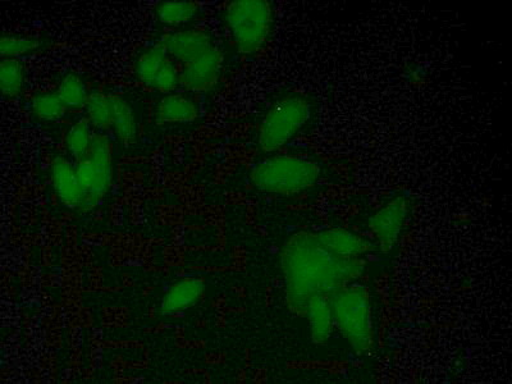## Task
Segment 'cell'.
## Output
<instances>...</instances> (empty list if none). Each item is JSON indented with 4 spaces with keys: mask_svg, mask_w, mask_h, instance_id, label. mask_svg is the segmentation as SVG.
<instances>
[{
    "mask_svg": "<svg viewBox=\"0 0 512 384\" xmlns=\"http://www.w3.org/2000/svg\"><path fill=\"white\" fill-rule=\"evenodd\" d=\"M280 271L288 309L303 318L313 297L331 295L338 288L361 281L369 260L340 258L319 239L317 231L292 233L280 249Z\"/></svg>",
    "mask_w": 512,
    "mask_h": 384,
    "instance_id": "obj_1",
    "label": "cell"
},
{
    "mask_svg": "<svg viewBox=\"0 0 512 384\" xmlns=\"http://www.w3.org/2000/svg\"><path fill=\"white\" fill-rule=\"evenodd\" d=\"M326 167L318 159L301 154H267L251 164L249 184L259 194L273 198H299L326 181Z\"/></svg>",
    "mask_w": 512,
    "mask_h": 384,
    "instance_id": "obj_2",
    "label": "cell"
},
{
    "mask_svg": "<svg viewBox=\"0 0 512 384\" xmlns=\"http://www.w3.org/2000/svg\"><path fill=\"white\" fill-rule=\"evenodd\" d=\"M331 299L336 333L358 356H369L378 346L376 310L369 287L361 281L338 288Z\"/></svg>",
    "mask_w": 512,
    "mask_h": 384,
    "instance_id": "obj_3",
    "label": "cell"
},
{
    "mask_svg": "<svg viewBox=\"0 0 512 384\" xmlns=\"http://www.w3.org/2000/svg\"><path fill=\"white\" fill-rule=\"evenodd\" d=\"M315 118V104L308 95L292 91L278 98L256 127V148L264 154L280 153L303 135Z\"/></svg>",
    "mask_w": 512,
    "mask_h": 384,
    "instance_id": "obj_4",
    "label": "cell"
},
{
    "mask_svg": "<svg viewBox=\"0 0 512 384\" xmlns=\"http://www.w3.org/2000/svg\"><path fill=\"white\" fill-rule=\"evenodd\" d=\"M226 27L236 52L242 57L258 56L276 29V7L269 0H235L223 9Z\"/></svg>",
    "mask_w": 512,
    "mask_h": 384,
    "instance_id": "obj_5",
    "label": "cell"
},
{
    "mask_svg": "<svg viewBox=\"0 0 512 384\" xmlns=\"http://www.w3.org/2000/svg\"><path fill=\"white\" fill-rule=\"evenodd\" d=\"M77 177L86 196V210L96 207L113 184V148L111 139L96 132L85 158L75 162Z\"/></svg>",
    "mask_w": 512,
    "mask_h": 384,
    "instance_id": "obj_6",
    "label": "cell"
},
{
    "mask_svg": "<svg viewBox=\"0 0 512 384\" xmlns=\"http://www.w3.org/2000/svg\"><path fill=\"white\" fill-rule=\"evenodd\" d=\"M411 204L408 196L395 195L384 201L368 218V232L378 253L388 255L400 245L408 226Z\"/></svg>",
    "mask_w": 512,
    "mask_h": 384,
    "instance_id": "obj_7",
    "label": "cell"
},
{
    "mask_svg": "<svg viewBox=\"0 0 512 384\" xmlns=\"http://www.w3.org/2000/svg\"><path fill=\"white\" fill-rule=\"evenodd\" d=\"M224 52L219 44L203 56L180 67L181 88L189 94H208L216 90L224 73Z\"/></svg>",
    "mask_w": 512,
    "mask_h": 384,
    "instance_id": "obj_8",
    "label": "cell"
},
{
    "mask_svg": "<svg viewBox=\"0 0 512 384\" xmlns=\"http://www.w3.org/2000/svg\"><path fill=\"white\" fill-rule=\"evenodd\" d=\"M159 41L167 50L168 56L180 67L218 45L212 32L198 27L168 32Z\"/></svg>",
    "mask_w": 512,
    "mask_h": 384,
    "instance_id": "obj_9",
    "label": "cell"
},
{
    "mask_svg": "<svg viewBox=\"0 0 512 384\" xmlns=\"http://www.w3.org/2000/svg\"><path fill=\"white\" fill-rule=\"evenodd\" d=\"M50 182L58 203L71 210H86V196L77 177L75 162L64 155L52 160L49 167Z\"/></svg>",
    "mask_w": 512,
    "mask_h": 384,
    "instance_id": "obj_10",
    "label": "cell"
},
{
    "mask_svg": "<svg viewBox=\"0 0 512 384\" xmlns=\"http://www.w3.org/2000/svg\"><path fill=\"white\" fill-rule=\"evenodd\" d=\"M319 239L333 254L350 260H369L378 253L376 244L364 233L345 227H324L317 231Z\"/></svg>",
    "mask_w": 512,
    "mask_h": 384,
    "instance_id": "obj_11",
    "label": "cell"
},
{
    "mask_svg": "<svg viewBox=\"0 0 512 384\" xmlns=\"http://www.w3.org/2000/svg\"><path fill=\"white\" fill-rule=\"evenodd\" d=\"M205 294V282L196 277L180 278L164 291L158 306L163 317H178L200 303Z\"/></svg>",
    "mask_w": 512,
    "mask_h": 384,
    "instance_id": "obj_12",
    "label": "cell"
},
{
    "mask_svg": "<svg viewBox=\"0 0 512 384\" xmlns=\"http://www.w3.org/2000/svg\"><path fill=\"white\" fill-rule=\"evenodd\" d=\"M201 108L189 93H171L154 105L153 116L159 125H190L199 120Z\"/></svg>",
    "mask_w": 512,
    "mask_h": 384,
    "instance_id": "obj_13",
    "label": "cell"
},
{
    "mask_svg": "<svg viewBox=\"0 0 512 384\" xmlns=\"http://www.w3.org/2000/svg\"><path fill=\"white\" fill-rule=\"evenodd\" d=\"M308 323L309 336L314 345H326L336 335L329 295L313 297L303 315Z\"/></svg>",
    "mask_w": 512,
    "mask_h": 384,
    "instance_id": "obj_14",
    "label": "cell"
},
{
    "mask_svg": "<svg viewBox=\"0 0 512 384\" xmlns=\"http://www.w3.org/2000/svg\"><path fill=\"white\" fill-rule=\"evenodd\" d=\"M199 3L190 0H171V2H159L154 7V17L159 25L167 29L182 30L194 22L200 15Z\"/></svg>",
    "mask_w": 512,
    "mask_h": 384,
    "instance_id": "obj_15",
    "label": "cell"
},
{
    "mask_svg": "<svg viewBox=\"0 0 512 384\" xmlns=\"http://www.w3.org/2000/svg\"><path fill=\"white\" fill-rule=\"evenodd\" d=\"M113 120L112 128L114 136L126 145L135 144L140 135L139 120L132 104L125 98L112 95Z\"/></svg>",
    "mask_w": 512,
    "mask_h": 384,
    "instance_id": "obj_16",
    "label": "cell"
},
{
    "mask_svg": "<svg viewBox=\"0 0 512 384\" xmlns=\"http://www.w3.org/2000/svg\"><path fill=\"white\" fill-rule=\"evenodd\" d=\"M168 59L167 50L160 41L141 50L134 62L136 80L145 88L152 90L154 81L157 80L159 72L162 71Z\"/></svg>",
    "mask_w": 512,
    "mask_h": 384,
    "instance_id": "obj_17",
    "label": "cell"
},
{
    "mask_svg": "<svg viewBox=\"0 0 512 384\" xmlns=\"http://www.w3.org/2000/svg\"><path fill=\"white\" fill-rule=\"evenodd\" d=\"M95 134L96 131L86 118L73 122L64 134V149H66L68 158L73 162H79L85 158L93 145Z\"/></svg>",
    "mask_w": 512,
    "mask_h": 384,
    "instance_id": "obj_18",
    "label": "cell"
},
{
    "mask_svg": "<svg viewBox=\"0 0 512 384\" xmlns=\"http://www.w3.org/2000/svg\"><path fill=\"white\" fill-rule=\"evenodd\" d=\"M27 68L21 59H2L0 62V89L4 99L18 98L25 89Z\"/></svg>",
    "mask_w": 512,
    "mask_h": 384,
    "instance_id": "obj_19",
    "label": "cell"
},
{
    "mask_svg": "<svg viewBox=\"0 0 512 384\" xmlns=\"http://www.w3.org/2000/svg\"><path fill=\"white\" fill-rule=\"evenodd\" d=\"M44 48V41L38 36L24 34H4L0 39L2 59H21L35 56Z\"/></svg>",
    "mask_w": 512,
    "mask_h": 384,
    "instance_id": "obj_20",
    "label": "cell"
},
{
    "mask_svg": "<svg viewBox=\"0 0 512 384\" xmlns=\"http://www.w3.org/2000/svg\"><path fill=\"white\" fill-rule=\"evenodd\" d=\"M68 111L85 108L90 96L86 81L76 72H68L58 82L56 89Z\"/></svg>",
    "mask_w": 512,
    "mask_h": 384,
    "instance_id": "obj_21",
    "label": "cell"
},
{
    "mask_svg": "<svg viewBox=\"0 0 512 384\" xmlns=\"http://www.w3.org/2000/svg\"><path fill=\"white\" fill-rule=\"evenodd\" d=\"M86 120L90 122L96 132L111 130L113 120L112 95L102 91L90 93L88 103L85 105Z\"/></svg>",
    "mask_w": 512,
    "mask_h": 384,
    "instance_id": "obj_22",
    "label": "cell"
},
{
    "mask_svg": "<svg viewBox=\"0 0 512 384\" xmlns=\"http://www.w3.org/2000/svg\"><path fill=\"white\" fill-rule=\"evenodd\" d=\"M30 105L32 114L41 122L61 121L68 112L56 90L40 91L32 96Z\"/></svg>",
    "mask_w": 512,
    "mask_h": 384,
    "instance_id": "obj_23",
    "label": "cell"
}]
</instances>
